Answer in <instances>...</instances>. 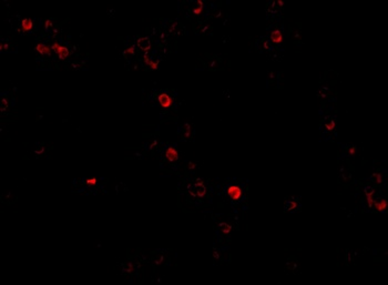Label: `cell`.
Here are the masks:
<instances>
[{"instance_id":"cell-3","label":"cell","mask_w":388,"mask_h":285,"mask_svg":"<svg viewBox=\"0 0 388 285\" xmlns=\"http://www.w3.org/2000/svg\"><path fill=\"white\" fill-rule=\"evenodd\" d=\"M159 102L163 108H170L173 104V99L166 93H161L159 95Z\"/></svg>"},{"instance_id":"cell-11","label":"cell","mask_w":388,"mask_h":285,"mask_svg":"<svg viewBox=\"0 0 388 285\" xmlns=\"http://www.w3.org/2000/svg\"><path fill=\"white\" fill-rule=\"evenodd\" d=\"M85 182H87L88 184L93 185V184H95V183H97V179H94V178H92V179H87V181H85Z\"/></svg>"},{"instance_id":"cell-8","label":"cell","mask_w":388,"mask_h":285,"mask_svg":"<svg viewBox=\"0 0 388 285\" xmlns=\"http://www.w3.org/2000/svg\"><path fill=\"white\" fill-rule=\"evenodd\" d=\"M271 38H272V40L275 43H280L282 41V33H281L280 30H274L271 33Z\"/></svg>"},{"instance_id":"cell-5","label":"cell","mask_w":388,"mask_h":285,"mask_svg":"<svg viewBox=\"0 0 388 285\" xmlns=\"http://www.w3.org/2000/svg\"><path fill=\"white\" fill-rule=\"evenodd\" d=\"M51 50H52V48L47 45H43V43H39L37 46V51L41 55H50Z\"/></svg>"},{"instance_id":"cell-12","label":"cell","mask_w":388,"mask_h":285,"mask_svg":"<svg viewBox=\"0 0 388 285\" xmlns=\"http://www.w3.org/2000/svg\"><path fill=\"white\" fill-rule=\"evenodd\" d=\"M202 7H203V5H202V2H201V1H198V8L194 9V13H200V12H201V10H202Z\"/></svg>"},{"instance_id":"cell-13","label":"cell","mask_w":388,"mask_h":285,"mask_svg":"<svg viewBox=\"0 0 388 285\" xmlns=\"http://www.w3.org/2000/svg\"><path fill=\"white\" fill-rule=\"evenodd\" d=\"M133 52H134V48H133V47L129 48V49H127V50H125V53H133Z\"/></svg>"},{"instance_id":"cell-6","label":"cell","mask_w":388,"mask_h":285,"mask_svg":"<svg viewBox=\"0 0 388 285\" xmlns=\"http://www.w3.org/2000/svg\"><path fill=\"white\" fill-rule=\"evenodd\" d=\"M21 27L24 31H29V30L32 29V27H33V22H32L31 19H24L21 22Z\"/></svg>"},{"instance_id":"cell-9","label":"cell","mask_w":388,"mask_h":285,"mask_svg":"<svg viewBox=\"0 0 388 285\" xmlns=\"http://www.w3.org/2000/svg\"><path fill=\"white\" fill-rule=\"evenodd\" d=\"M386 204H387L386 203V201L381 200L380 202H377V203L375 204V206H376V208H377L378 211H384V210L386 208V206H387Z\"/></svg>"},{"instance_id":"cell-2","label":"cell","mask_w":388,"mask_h":285,"mask_svg":"<svg viewBox=\"0 0 388 285\" xmlns=\"http://www.w3.org/2000/svg\"><path fill=\"white\" fill-rule=\"evenodd\" d=\"M227 194L230 195L231 199L233 200H240L242 198V190H241V187L236 186V185H231L229 189H227Z\"/></svg>"},{"instance_id":"cell-4","label":"cell","mask_w":388,"mask_h":285,"mask_svg":"<svg viewBox=\"0 0 388 285\" xmlns=\"http://www.w3.org/2000/svg\"><path fill=\"white\" fill-rule=\"evenodd\" d=\"M165 156L169 161L173 162L179 159V152H177V149H174L173 147H169L165 151Z\"/></svg>"},{"instance_id":"cell-7","label":"cell","mask_w":388,"mask_h":285,"mask_svg":"<svg viewBox=\"0 0 388 285\" xmlns=\"http://www.w3.org/2000/svg\"><path fill=\"white\" fill-rule=\"evenodd\" d=\"M137 45H139V47H140L141 49H143V50L150 49V41H149L148 38H141V39H139Z\"/></svg>"},{"instance_id":"cell-1","label":"cell","mask_w":388,"mask_h":285,"mask_svg":"<svg viewBox=\"0 0 388 285\" xmlns=\"http://www.w3.org/2000/svg\"><path fill=\"white\" fill-rule=\"evenodd\" d=\"M53 49V50L55 51V52H57V55H59V58H61V59H66L67 57H68L69 55V50H68V48H66V47H63V46H61V45H59L58 42H54L52 45V47H51Z\"/></svg>"},{"instance_id":"cell-10","label":"cell","mask_w":388,"mask_h":285,"mask_svg":"<svg viewBox=\"0 0 388 285\" xmlns=\"http://www.w3.org/2000/svg\"><path fill=\"white\" fill-rule=\"evenodd\" d=\"M144 61L146 62V64H149V66L151 67V68H153V69L158 68V64H156V62H154V61H152V60H149L148 53H145V55H144Z\"/></svg>"}]
</instances>
